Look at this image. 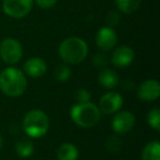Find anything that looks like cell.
<instances>
[{
    "label": "cell",
    "mask_w": 160,
    "mask_h": 160,
    "mask_svg": "<svg viewBox=\"0 0 160 160\" xmlns=\"http://www.w3.org/2000/svg\"><path fill=\"white\" fill-rule=\"evenodd\" d=\"M107 22H108V27H114L120 22V14L116 11H111L107 17Z\"/></svg>",
    "instance_id": "7402d4cb"
},
{
    "label": "cell",
    "mask_w": 160,
    "mask_h": 160,
    "mask_svg": "<svg viewBox=\"0 0 160 160\" xmlns=\"http://www.w3.org/2000/svg\"><path fill=\"white\" fill-rule=\"evenodd\" d=\"M136 122L135 115L128 111H121L112 120V129L115 134H125L134 127Z\"/></svg>",
    "instance_id": "52a82bcc"
},
{
    "label": "cell",
    "mask_w": 160,
    "mask_h": 160,
    "mask_svg": "<svg viewBox=\"0 0 160 160\" xmlns=\"http://www.w3.org/2000/svg\"><path fill=\"white\" fill-rule=\"evenodd\" d=\"M79 151L77 147L71 142H64L57 149L58 160H77Z\"/></svg>",
    "instance_id": "5bb4252c"
},
{
    "label": "cell",
    "mask_w": 160,
    "mask_h": 160,
    "mask_svg": "<svg viewBox=\"0 0 160 160\" xmlns=\"http://www.w3.org/2000/svg\"><path fill=\"white\" fill-rule=\"evenodd\" d=\"M123 105V98L118 92H107L99 102V110L105 114L116 113Z\"/></svg>",
    "instance_id": "30bf717a"
},
{
    "label": "cell",
    "mask_w": 160,
    "mask_h": 160,
    "mask_svg": "<svg viewBox=\"0 0 160 160\" xmlns=\"http://www.w3.org/2000/svg\"><path fill=\"white\" fill-rule=\"evenodd\" d=\"M75 98H76L77 103H86V102H90L91 94H90V92L88 91L87 89H83V88H81V89L77 90Z\"/></svg>",
    "instance_id": "44dd1931"
},
{
    "label": "cell",
    "mask_w": 160,
    "mask_h": 160,
    "mask_svg": "<svg viewBox=\"0 0 160 160\" xmlns=\"http://www.w3.org/2000/svg\"><path fill=\"white\" fill-rule=\"evenodd\" d=\"M142 160H160V142H149L142 150Z\"/></svg>",
    "instance_id": "9a60e30c"
},
{
    "label": "cell",
    "mask_w": 160,
    "mask_h": 160,
    "mask_svg": "<svg viewBox=\"0 0 160 160\" xmlns=\"http://www.w3.org/2000/svg\"><path fill=\"white\" fill-rule=\"evenodd\" d=\"M142 0H114L116 7L121 12L125 14H131L137 11Z\"/></svg>",
    "instance_id": "2e32d148"
},
{
    "label": "cell",
    "mask_w": 160,
    "mask_h": 160,
    "mask_svg": "<svg viewBox=\"0 0 160 160\" xmlns=\"http://www.w3.org/2000/svg\"><path fill=\"white\" fill-rule=\"evenodd\" d=\"M160 85L156 79H147L142 81L137 89V97L142 101L151 102L159 98Z\"/></svg>",
    "instance_id": "9c48e42d"
},
{
    "label": "cell",
    "mask_w": 160,
    "mask_h": 160,
    "mask_svg": "<svg viewBox=\"0 0 160 160\" xmlns=\"http://www.w3.org/2000/svg\"><path fill=\"white\" fill-rule=\"evenodd\" d=\"M118 35L111 27H102L96 35V44L101 51H111L116 45Z\"/></svg>",
    "instance_id": "ba28073f"
},
{
    "label": "cell",
    "mask_w": 160,
    "mask_h": 160,
    "mask_svg": "<svg viewBox=\"0 0 160 160\" xmlns=\"http://www.w3.org/2000/svg\"><path fill=\"white\" fill-rule=\"evenodd\" d=\"M122 147V140H121L118 134H114L108 137L107 139V149L111 153H118Z\"/></svg>",
    "instance_id": "ffe728a7"
},
{
    "label": "cell",
    "mask_w": 160,
    "mask_h": 160,
    "mask_svg": "<svg viewBox=\"0 0 160 160\" xmlns=\"http://www.w3.org/2000/svg\"><path fill=\"white\" fill-rule=\"evenodd\" d=\"M147 123L155 131H160V110L155 108L147 114Z\"/></svg>",
    "instance_id": "d6986e66"
},
{
    "label": "cell",
    "mask_w": 160,
    "mask_h": 160,
    "mask_svg": "<svg viewBox=\"0 0 160 160\" xmlns=\"http://www.w3.org/2000/svg\"><path fill=\"white\" fill-rule=\"evenodd\" d=\"M24 71L32 78H40L44 76L47 70L46 62L40 57H32L24 62Z\"/></svg>",
    "instance_id": "7c38bea8"
},
{
    "label": "cell",
    "mask_w": 160,
    "mask_h": 160,
    "mask_svg": "<svg viewBox=\"0 0 160 160\" xmlns=\"http://www.w3.org/2000/svg\"><path fill=\"white\" fill-rule=\"evenodd\" d=\"M3 142H5V139H3L2 136L0 135V150H1V148L3 147Z\"/></svg>",
    "instance_id": "d4e9b609"
},
{
    "label": "cell",
    "mask_w": 160,
    "mask_h": 160,
    "mask_svg": "<svg viewBox=\"0 0 160 160\" xmlns=\"http://www.w3.org/2000/svg\"><path fill=\"white\" fill-rule=\"evenodd\" d=\"M28 88L25 75L18 68L8 67L0 72V90L8 97L22 96Z\"/></svg>",
    "instance_id": "6da1fadb"
},
{
    "label": "cell",
    "mask_w": 160,
    "mask_h": 160,
    "mask_svg": "<svg viewBox=\"0 0 160 160\" xmlns=\"http://www.w3.org/2000/svg\"><path fill=\"white\" fill-rule=\"evenodd\" d=\"M23 55L21 43L13 38H7L0 43V56L1 59L9 65H16L20 62Z\"/></svg>",
    "instance_id": "5b68a950"
},
{
    "label": "cell",
    "mask_w": 160,
    "mask_h": 160,
    "mask_svg": "<svg viewBox=\"0 0 160 160\" xmlns=\"http://www.w3.org/2000/svg\"><path fill=\"white\" fill-rule=\"evenodd\" d=\"M98 81L103 88L105 89H113L118 85V76L112 69H103L100 73H99Z\"/></svg>",
    "instance_id": "4fadbf2b"
},
{
    "label": "cell",
    "mask_w": 160,
    "mask_h": 160,
    "mask_svg": "<svg viewBox=\"0 0 160 160\" xmlns=\"http://www.w3.org/2000/svg\"><path fill=\"white\" fill-rule=\"evenodd\" d=\"M33 1L34 0H3V12L14 19L24 18L31 12Z\"/></svg>",
    "instance_id": "8992f818"
},
{
    "label": "cell",
    "mask_w": 160,
    "mask_h": 160,
    "mask_svg": "<svg viewBox=\"0 0 160 160\" xmlns=\"http://www.w3.org/2000/svg\"><path fill=\"white\" fill-rule=\"evenodd\" d=\"M14 149H16V152L19 157L28 158V157H31V156L33 155L34 145L31 140L21 139V140H19V142H16Z\"/></svg>",
    "instance_id": "e0dca14e"
},
{
    "label": "cell",
    "mask_w": 160,
    "mask_h": 160,
    "mask_svg": "<svg viewBox=\"0 0 160 160\" xmlns=\"http://www.w3.org/2000/svg\"><path fill=\"white\" fill-rule=\"evenodd\" d=\"M49 120L46 113L41 110H31L23 118V129L32 138H41L48 132Z\"/></svg>",
    "instance_id": "277c9868"
},
{
    "label": "cell",
    "mask_w": 160,
    "mask_h": 160,
    "mask_svg": "<svg viewBox=\"0 0 160 160\" xmlns=\"http://www.w3.org/2000/svg\"><path fill=\"white\" fill-rule=\"evenodd\" d=\"M71 120L78 126L90 128L96 126L101 118V111L94 103H77L70 109Z\"/></svg>",
    "instance_id": "3957f363"
},
{
    "label": "cell",
    "mask_w": 160,
    "mask_h": 160,
    "mask_svg": "<svg viewBox=\"0 0 160 160\" xmlns=\"http://www.w3.org/2000/svg\"><path fill=\"white\" fill-rule=\"evenodd\" d=\"M41 9H51L57 3V0H34Z\"/></svg>",
    "instance_id": "603a6c76"
},
{
    "label": "cell",
    "mask_w": 160,
    "mask_h": 160,
    "mask_svg": "<svg viewBox=\"0 0 160 160\" xmlns=\"http://www.w3.org/2000/svg\"><path fill=\"white\" fill-rule=\"evenodd\" d=\"M71 75V70L69 68V66L67 64H60L58 65L55 68V71H54V77L57 81L59 82H65L67 80L70 78Z\"/></svg>",
    "instance_id": "ac0fdd59"
},
{
    "label": "cell",
    "mask_w": 160,
    "mask_h": 160,
    "mask_svg": "<svg viewBox=\"0 0 160 160\" xmlns=\"http://www.w3.org/2000/svg\"><path fill=\"white\" fill-rule=\"evenodd\" d=\"M58 54L65 64H80L88 55V44L85 40L77 36L67 38L60 43Z\"/></svg>",
    "instance_id": "7a4b0ae2"
},
{
    "label": "cell",
    "mask_w": 160,
    "mask_h": 160,
    "mask_svg": "<svg viewBox=\"0 0 160 160\" xmlns=\"http://www.w3.org/2000/svg\"><path fill=\"white\" fill-rule=\"evenodd\" d=\"M134 57H135V53L132 47L127 46V45H121V46L116 47V49L113 52L111 60L114 66L118 67V68H124L133 62Z\"/></svg>",
    "instance_id": "8fae6325"
},
{
    "label": "cell",
    "mask_w": 160,
    "mask_h": 160,
    "mask_svg": "<svg viewBox=\"0 0 160 160\" xmlns=\"http://www.w3.org/2000/svg\"><path fill=\"white\" fill-rule=\"evenodd\" d=\"M92 60H93V65L96 67H102L107 64V57L103 54H96Z\"/></svg>",
    "instance_id": "cb8c5ba5"
}]
</instances>
